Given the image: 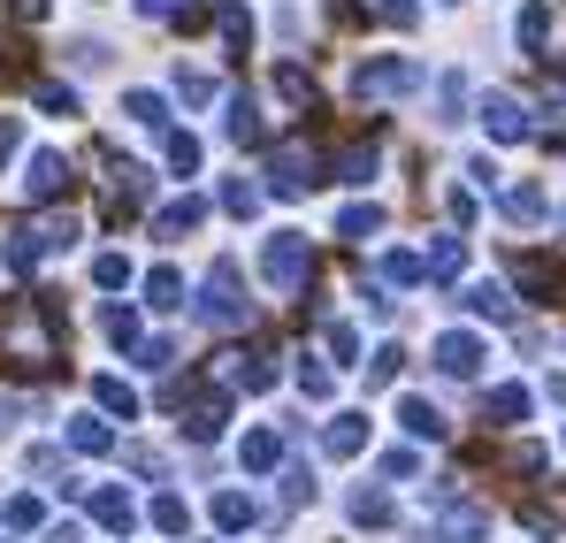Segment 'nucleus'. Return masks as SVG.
<instances>
[{
  "instance_id": "nucleus-1",
  "label": "nucleus",
  "mask_w": 566,
  "mask_h": 543,
  "mask_svg": "<svg viewBox=\"0 0 566 543\" xmlns=\"http://www.w3.org/2000/svg\"><path fill=\"white\" fill-rule=\"evenodd\" d=\"M253 314V299H245V283H238V261L222 253L214 269H207V283H199V322L207 330H238Z\"/></svg>"
},
{
  "instance_id": "nucleus-2",
  "label": "nucleus",
  "mask_w": 566,
  "mask_h": 543,
  "mask_svg": "<svg viewBox=\"0 0 566 543\" xmlns=\"http://www.w3.org/2000/svg\"><path fill=\"white\" fill-rule=\"evenodd\" d=\"M437 543H490V505H474L460 490H437Z\"/></svg>"
},
{
  "instance_id": "nucleus-3",
  "label": "nucleus",
  "mask_w": 566,
  "mask_h": 543,
  "mask_svg": "<svg viewBox=\"0 0 566 543\" xmlns=\"http://www.w3.org/2000/svg\"><path fill=\"white\" fill-rule=\"evenodd\" d=\"M261 275H269L276 291H298V283L314 275V246H306L298 230H276V238L261 246Z\"/></svg>"
},
{
  "instance_id": "nucleus-4",
  "label": "nucleus",
  "mask_w": 566,
  "mask_h": 543,
  "mask_svg": "<svg viewBox=\"0 0 566 543\" xmlns=\"http://www.w3.org/2000/svg\"><path fill=\"white\" fill-rule=\"evenodd\" d=\"M314 184H322V161H314V154H298V146L269 154V191H276V199H306Z\"/></svg>"
},
{
  "instance_id": "nucleus-5",
  "label": "nucleus",
  "mask_w": 566,
  "mask_h": 543,
  "mask_svg": "<svg viewBox=\"0 0 566 543\" xmlns=\"http://www.w3.org/2000/svg\"><path fill=\"white\" fill-rule=\"evenodd\" d=\"M353 85H360V100H390V92H413V85H421V70L382 54V62H360V70H353Z\"/></svg>"
},
{
  "instance_id": "nucleus-6",
  "label": "nucleus",
  "mask_w": 566,
  "mask_h": 543,
  "mask_svg": "<svg viewBox=\"0 0 566 543\" xmlns=\"http://www.w3.org/2000/svg\"><path fill=\"white\" fill-rule=\"evenodd\" d=\"M482 130H490L497 146H521V138H528V107H521L513 92H490V100H482Z\"/></svg>"
},
{
  "instance_id": "nucleus-7",
  "label": "nucleus",
  "mask_w": 566,
  "mask_h": 543,
  "mask_svg": "<svg viewBox=\"0 0 566 543\" xmlns=\"http://www.w3.org/2000/svg\"><path fill=\"white\" fill-rule=\"evenodd\" d=\"M222 429H230V398H222V390H199V398L185 406V437L191 445H214Z\"/></svg>"
},
{
  "instance_id": "nucleus-8",
  "label": "nucleus",
  "mask_w": 566,
  "mask_h": 543,
  "mask_svg": "<svg viewBox=\"0 0 566 543\" xmlns=\"http://www.w3.org/2000/svg\"><path fill=\"white\" fill-rule=\"evenodd\" d=\"M429 361H437V375H474V367L490 361V345L468 337V330H452V337H437V353H429Z\"/></svg>"
},
{
  "instance_id": "nucleus-9",
  "label": "nucleus",
  "mask_w": 566,
  "mask_h": 543,
  "mask_svg": "<svg viewBox=\"0 0 566 543\" xmlns=\"http://www.w3.org/2000/svg\"><path fill=\"white\" fill-rule=\"evenodd\" d=\"M199 222H207V199H199V191H185V199H169V207L154 215V238H161V246H177V238H191V230H199Z\"/></svg>"
},
{
  "instance_id": "nucleus-10",
  "label": "nucleus",
  "mask_w": 566,
  "mask_h": 543,
  "mask_svg": "<svg viewBox=\"0 0 566 543\" xmlns=\"http://www.w3.org/2000/svg\"><path fill=\"white\" fill-rule=\"evenodd\" d=\"M398 429H406V437H421V445H444V437H452V421H444L429 398H398Z\"/></svg>"
},
{
  "instance_id": "nucleus-11",
  "label": "nucleus",
  "mask_w": 566,
  "mask_h": 543,
  "mask_svg": "<svg viewBox=\"0 0 566 543\" xmlns=\"http://www.w3.org/2000/svg\"><path fill=\"white\" fill-rule=\"evenodd\" d=\"M322 452H329V459H353V452H368V414H337V421L322 429Z\"/></svg>"
},
{
  "instance_id": "nucleus-12",
  "label": "nucleus",
  "mask_w": 566,
  "mask_h": 543,
  "mask_svg": "<svg viewBox=\"0 0 566 543\" xmlns=\"http://www.w3.org/2000/svg\"><path fill=\"white\" fill-rule=\"evenodd\" d=\"M93 521L107 536H130L138 529V505H130V490H93Z\"/></svg>"
},
{
  "instance_id": "nucleus-13",
  "label": "nucleus",
  "mask_w": 566,
  "mask_h": 543,
  "mask_svg": "<svg viewBox=\"0 0 566 543\" xmlns=\"http://www.w3.org/2000/svg\"><path fill=\"white\" fill-rule=\"evenodd\" d=\"M23 191H31V199H62V191H70V161H62V154H31Z\"/></svg>"
},
{
  "instance_id": "nucleus-14",
  "label": "nucleus",
  "mask_w": 566,
  "mask_h": 543,
  "mask_svg": "<svg viewBox=\"0 0 566 543\" xmlns=\"http://www.w3.org/2000/svg\"><path fill=\"white\" fill-rule=\"evenodd\" d=\"M421 275H437V283H460V275H468V238H437V246L421 253Z\"/></svg>"
},
{
  "instance_id": "nucleus-15",
  "label": "nucleus",
  "mask_w": 566,
  "mask_h": 543,
  "mask_svg": "<svg viewBox=\"0 0 566 543\" xmlns=\"http://www.w3.org/2000/svg\"><path fill=\"white\" fill-rule=\"evenodd\" d=\"M238 459H245V474H269V467L283 459V429H245Z\"/></svg>"
},
{
  "instance_id": "nucleus-16",
  "label": "nucleus",
  "mask_w": 566,
  "mask_h": 543,
  "mask_svg": "<svg viewBox=\"0 0 566 543\" xmlns=\"http://www.w3.org/2000/svg\"><path fill=\"white\" fill-rule=\"evenodd\" d=\"M70 452H85V459L115 452V429H107L99 414H77V421H70Z\"/></svg>"
},
{
  "instance_id": "nucleus-17",
  "label": "nucleus",
  "mask_w": 566,
  "mask_h": 543,
  "mask_svg": "<svg viewBox=\"0 0 566 543\" xmlns=\"http://www.w3.org/2000/svg\"><path fill=\"white\" fill-rule=\"evenodd\" d=\"M468 314H482V322H513V291H505V283H468Z\"/></svg>"
},
{
  "instance_id": "nucleus-18",
  "label": "nucleus",
  "mask_w": 566,
  "mask_h": 543,
  "mask_svg": "<svg viewBox=\"0 0 566 543\" xmlns=\"http://www.w3.org/2000/svg\"><path fill=\"white\" fill-rule=\"evenodd\" d=\"M544 215H552L544 184H513V191H505V222H544Z\"/></svg>"
},
{
  "instance_id": "nucleus-19",
  "label": "nucleus",
  "mask_w": 566,
  "mask_h": 543,
  "mask_svg": "<svg viewBox=\"0 0 566 543\" xmlns=\"http://www.w3.org/2000/svg\"><path fill=\"white\" fill-rule=\"evenodd\" d=\"M513 421H528V390L521 383H497L490 390V429H513Z\"/></svg>"
},
{
  "instance_id": "nucleus-20",
  "label": "nucleus",
  "mask_w": 566,
  "mask_h": 543,
  "mask_svg": "<svg viewBox=\"0 0 566 543\" xmlns=\"http://www.w3.org/2000/svg\"><path fill=\"white\" fill-rule=\"evenodd\" d=\"M322 177H337V184H376V146H353V154H337Z\"/></svg>"
},
{
  "instance_id": "nucleus-21",
  "label": "nucleus",
  "mask_w": 566,
  "mask_h": 543,
  "mask_svg": "<svg viewBox=\"0 0 566 543\" xmlns=\"http://www.w3.org/2000/svg\"><path fill=\"white\" fill-rule=\"evenodd\" d=\"M123 115H130L138 130H161V123H169V100H161V92H123Z\"/></svg>"
},
{
  "instance_id": "nucleus-22",
  "label": "nucleus",
  "mask_w": 566,
  "mask_h": 543,
  "mask_svg": "<svg viewBox=\"0 0 566 543\" xmlns=\"http://www.w3.org/2000/svg\"><path fill=\"white\" fill-rule=\"evenodd\" d=\"M214 529H222V536L253 529V498H245V490H222V498H214Z\"/></svg>"
},
{
  "instance_id": "nucleus-23",
  "label": "nucleus",
  "mask_w": 566,
  "mask_h": 543,
  "mask_svg": "<svg viewBox=\"0 0 566 543\" xmlns=\"http://www.w3.org/2000/svg\"><path fill=\"white\" fill-rule=\"evenodd\" d=\"M93 398L107 406V414H123V421H138V390H130L123 375H99V383H93Z\"/></svg>"
},
{
  "instance_id": "nucleus-24",
  "label": "nucleus",
  "mask_w": 566,
  "mask_h": 543,
  "mask_svg": "<svg viewBox=\"0 0 566 543\" xmlns=\"http://www.w3.org/2000/svg\"><path fill=\"white\" fill-rule=\"evenodd\" d=\"M146 306L177 314V306H185V275H177V269H154V275H146Z\"/></svg>"
},
{
  "instance_id": "nucleus-25",
  "label": "nucleus",
  "mask_w": 566,
  "mask_h": 543,
  "mask_svg": "<svg viewBox=\"0 0 566 543\" xmlns=\"http://www.w3.org/2000/svg\"><path fill=\"white\" fill-rule=\"evenodd\" d=\"M230 138H238V146H261V138H269V130H261V107H253L245 92L230 100Z\"/></svg>"
},
{
  "instance_id": "nucleus-26",
  "label": "nucleus",
  "mask_w": 566,
  "mask_h": 543,
  "mask_svg": "<svg viewBox=\"0 0 566 543\" xmlns=\"http://www.w3.org/2000/svg\"><path fill=\"white\" fill-rule=\"evenodd\" d=\"M376 230H382V207H345L337 215V238H353V246H368Z\"/></svg>"
},
{
  "instance_id": "nucleus-27",
  "label": "nucleus",
  "mask_w": 566,
  "mask_h": 543,
  "mask_svg": "<svg viewBox=\"0 0 566 543\" xmlns=\"http://www.w3.org/2000/svg\"><path fill=\"white\" fill-rule=\"evenodd\" d=\"M154 529H161V536H185V529H191V505L177 498V490H161V498H154Z\"/></svg>"
},
{
  "instance_id": "nucleus-28",
  "label": "nucleus",
  "mask_w": 566,
  "mask_h": 543,
  "mask_svg": "<svg viewBox=\"0 0 566 543\" xmlns=\"http://www.w3.org/2000/svg\"><path fill=\"white\" fill-rule=\"evenodd\" d=\"M214 23H222V39H230V46H253V15H245L238 0H222V8H214Z\"/></svg>"
},
{
  "instance_id": "nucleus-29",
  "label": "nucleus",
  "mask_w": 566,
  "mask_h": 543,
  "mask_svg": "<svg viewBox=\"0 0 566 543\" xmlns=\"http://www.w3.org/2000/svg\"><path fill=\"white\" fill-rule=\"evenodd\" d=\"M276 92L291 100V107H314V77H306L298 62H283V70H276Z\"/></svg>"
},
{
  "instance_id": "nucleus-30",
  "label": "nucleus",
  "mask_w": 566,
  "mask_h": 543,
  "mask_svg": "<svg viewBox=\"0 0 566 543\" xmlns=\"http://www.w3.org/2000/svg\"><path fill=\"white\" fill-rule=\"evenodd\" d=\"M353 521H360V529H390V498H382V490H360V498H353Z\"/></svg>"
},
{
  "instance_id": "nucleus-31",
  "label": "nucleus",
  "mask_w": 566,
  "mask_h": 543,
  "mask_svg": "<svg viewBox=\"0 0 566 543\" xmlns=\"http://www.w3.org/2000/svg\"><path fill=\"white\" fill-rule=\"evenodd\" d=\"M544 31H552V8H544V0H528V8H521V46L536 54V46H544Z\"/></svg>"
},
{
  "instance_id": "nucleus-32",
  "label": "nucleus",
  "mask_w": 566,
  "mask_h": 543,
  "mask_svg": "<svg viewBox=\"0 0 566 543\" xmlns=\"http://www.w3.org/2000/svg\"><path fill=\"white\" fill-rule=\"evenodd\" d=\"M222 207H230V215H261V184L230 177V184H222Z\"/></svg>"
},
{
  "instance_id": "nucleus-33",
  "label": "nucleus",
  "mask_w": 566,
  "mask_h": 543,
  "mask_svg": "<svg viewBox=\"0 0 566 543\" xmlns=\"http://www.w3.org/2000/svg\"><path fill=\"white\" fill-rule=\"evenodd\" d=\"M437 123H460V107H468V77H437Z\"/></svg>"
},
{
  "instance_id": "nucleus-34",
  "label": "nucleus",
  "mask_w": 566,
  "mask_h": 543,
  "mask_svg": "<svg viewBox=\"0 0 566 543\" xmlns=\"http://www.w3.org/2000/svg\"><path fill=\"white\" fill-rule=\"evenodd\" d=\"M269 383H276V367H269V361H238V367H230V390H269Z\"/></svg>"
},
{
  "instance_id": "nucleus-35",
  "label": "nucleus",
  "mask_w": 566,
  "mask_h": 543,
  "mask_svg": "<svg viewBox=\"0 0 566 543\" xmlns=\"http://www.w3.org/2000/svg\"><path fill=\"white\" fill-rule=\"evenodd\" d=\"M521 291H528V299H544V291H559V275H552V261H521Z\"/></svg>"
},
{
  "instance_id": "nucleus-36",
  "label": "nucleus",
  "mask_w": 566,
  "mask_h": 543,
  "mask_svg": "<svg viewBox=\"0 0 566 543\" xmlns=\"http://www.w3.org/2000/svg\"><path fill=\"white\" fill-rule=\"evenodd\" d=\"M169 169H177V177H199V138H191V130L169 138Z\"/></svg>"
},
{
  "instance_id": "nucleus-37",
  "label": "nucleus",
  "mask_w": 566,
  "mask_h": 543,
  "mask_svg": "<svg viewBox=\"0 0 566 543\" xmlns=\"http://www.w3.org/2000/svg\"><path fill=\"white\" fill-rule=\"evenodd\" d=\"M376 269L390 275V283H429V275H421V253H382Z\"/></svg>"
},
{
  "instance_id": "nucleus-38",
  "label": "nucleus",
  "mask_w": 566,
  "mask_h": 543,
  "mask_svg": "<svg viewBox=\"0 0 566 543\" xmlns=\"http://www.w3.org/2000/svg\"><path fill=\"white\" fill-rule=\"evenodd\" d=\"M99 330H107L115 345H138V314H130V306H107V314H99Z\"/></svg>"
},
{
  "instance_id": "nucleus-39",
  "label": "nucleus",
  "mask_w": 566,
  "mask_h": 543,
  "mask_svg": "<svg viewBox=\"0 0 566 543\" xmlns=\"http://www.w3.org/2000/svg\"><path fill=\"white\" fill-rule=\"evenodd\" d=\"M93 283H99V291H123V283H130V261H123V253H99V261H93Z\"/></svg>"
},
{
  "instance_id": "nucleus-40",
  "label": "nucleus",
  "mask_w": 566,
  "mask_h": 543,
  "mask_svg": "<svg viewBox=\"0 0 566 543\" xmlns=\"http://www.w3.org/2000/svg\"><path fill=\"white\" fill-rule=\"evenodd\" d=\"M398 367H406V353H398V345H382L376 361H368V390H382V383H398Z\"/></svg>"
},
{
  "instance_id": "nucleus-41",
  "label": "nucleus",
  "mask_w": 566,
  "mask_h": 543,
  "mask_svg": "<svg viewBox=\"0 0 566 543\" xmlns=\"http://www.w3.org/2000/svg\"><path fill=\"white\" fill-rule=\"evenodd\" d=\"M177 92H185V107H207V100H214V77H207V70H185Z\"/></svg>"
},
{
  "instance_id": "nucleus-42",
  "label": "nucleus",
  "mask_w": 566,
  "mask_h": 543,
  "mask_svg": "<svg viewBox=\"0 0 566 543\" xmlns=\"http://www.w3.org/2000/svg\"><path fill=\"white\" fill-rule=\"evenodd\" d=\"M329 361H337V367H360V337H353V330H345V322H337V330H329Z\"/></svg>"
},
{
  "instance_id": "nucleus-43",
  "label": "nucleus",
  "mask_w": 566,
  "mask_h": 543,
  "mask_svg": "<svg viewBox=\"0 0 566 543\" xmlns=\"http://www.w3.org/2000/svg\"><path fill=\"white\" fill-rule=\"evenodd\" d=\"M0 521H8V529H39V498H8Z\"/></svg>"
},
{
  "instance_id": "nucleus-44",
  "label": "nucleus",
  "mask_w": 566,
  "mask_h": 543,
  "mask_svg": "<svg viewBox=\"0 0 566 543\" xmlns=\"http://www.w3.org/2000/svg\"><path fill=\"white\" fill-rule=\"evenodd\" d=\"M23 154V115H0V169Z\"/></svg>"
},
{
  "instance_id": "nucleus-45",
  "label": "nucleus",
  "mask_w": 566,
  "mask_h": 543,
  "mask_svg": "<svg viewBox=\"0 0 566 543\" xmlns=\"http://www.w3.org/2000/svg\"><path fill=\"white\" fill-rule=\"evenodd\" d=\"M39 107H46V115H77V92L70 85H39Z\"/></svg>"
},
{
  "instance_id": "nucleus-46",
  "label": "nucleus",
  "mask_w": 566,
  "mask_h": 543,
  "mask_svg": "<svg viewBox=\"0 0 566 543\" xmlns=\"http://www.w3.org/2000/svg\"><path fill=\"white\" fill-rule=\"evenodd\" d=\"M382 474H390V482H413V474H421V459H413V452H390V459H382Z\"/></svg>"
},
{
  "instance_id": "nucleus-47",
  "label": "nucleus",
  "mask_w": 566,
  "mask_h": 543,
  "mask_svg": "<svg viewBox=\"0 0 566 543\" xmlns=\"http://www.w3.org/2000/svg\"><path fill=\"white\" fill-rule=\"evenodd\" d=\"M177 361V345H169V337H154V345H138V367H169Z\"/></svg>"
},
{
  "instance_id": "nucleus-48",
  "label": "nucleus",
  "mask_w": 566,
  "mask_h": 543,
  "mask_svg": "<svg viewBox=\"0 0 566 543\" xmlns=\"http://www.w3.org/2000/svg\"><path fill=\"white\" fill-rule=\"evenodd\" d=\"M298 390L306 398H329V367H298Z\"/></svg>"
},
{
  "instance_id": "nucleus-49",
  "label": "nucleus",
  "mask_w": 566,
  "mask_h": 543,
  "mask_svg": "<svg viewBox=\"0 0 566 543\" xmlns=\"http://www.w3.org/2000/svg\"><path fill=\"white\" fill-rule=\"evenodd\" d=\"M283 498H291V505H298V498H314V474H306V467H291V474H283Z\"/></svg>"
},
{
  "instance_id": "nucleus-50",
  "label": "nucleus",
  "mask_w": 566,
  "mask_h": 543,
  "mask_svg": "<svg viewBox=\"0 0 566 543\" xmlns=\"http://www.w3.org/2000/svg\"><path fill=\"white\" fill-rule=\"evenodd\" d=\"M382 8V23H398V31H406V23H413V15H421V8H413V0H376Z\"/></svg>"
},
{
  "instance_id": "nucleus-51",
  "label": "nucleus",
  "mask_w": 566,
  "mask_h": 543,
  "mask_svg": "<svg viewBox=\"0 0 566 543\" xmlns=\"http://www.w3.org/2000/svg\"><path fill=\"white\" fill-rule=\"evenodd\" d=\"M468 177H474V191H497V161H482V154H474Z\"/></svg>"
},
{
  "instance_id": "nucleus-52",
  "label": "nucleus",
  "mask_w": 566,
  "mask_h": 543,
  "mask_svg": "<svg viewBox=\"0 0 566 543\" xmlns=\"http://www.w3.org/2000/svg\"><path fill=\"white\" fill-rule=\"evenodd\" d=\"M191 0H138V15H185Z\"/></svg>"
},
{
  "instance_id": "nucleus-53",
  "label": "nucleus",
  "mask_w": 566,
  "mask_h": 543,
  "mask_svg": "<svg viewBox=\"0 0 566 543\" xmlns=\"http://www.w3.org/2000/svg\"><path fill=\"white\" fill-rule=\"evenodd\" d=\"M46 543H85V529H77V521H54V529H46Z\"/></svg>"
},
{
  "instance_id": "nucleus-54",
  "label": "nucleus",
  "mask_w": 566,
  "mask_h": 543,
  "mask_svg": "<svg viewBox=\"0 0 566 543\" xmlns=\"http://www.w3.org/2000/svg\"><path fill=\"white\" fill-rule=\"evenodd\" d=\"M15 15H23V23H39V15H46V0H15Z\"/></svg>"
},
{
  "instance_id": "nucleus-55",
  "label": "nucleus",
  "mask_w": 566,
  "mask_h": 543,
  "mask_svg": "<svg viewBox=\"0 0 566 543\" xmlns=\"http://www.w3.org/2000/svg\"><path fill=\"white\" fill-rule=\"evenodd\" d=\"M8 421H15V398H0V429H8Z\"/></svg>"
},
{
  "instance_id": "nucleus-56",
  "label": "nucleus",
  "mask_w": 566,
  "mask_h": 543,
  "mask_svg": "<svg viewBox=\"0 0 566 543\" xmlns=\"http://www.w3.org/2000/svg\"><path fill=\"white\" fill-rule=\"evenodd\" d=\"M552 70H559V85H566V54H559V62H552Z\"/></svg>"
},
{
  "instance_id": "nucleus-57",
  "label": "nucleus",
  "mask_w": 566,
  "mask_h": 543,
  "mask_svg": "<svg viewBox=\"0 0 566 543\" xmlns=\"http://www.w3.org/2000/svg\"><path fill=\"white\" fill-rule=\"evenodd\" d=\"M452 8H460V0H452Z\"/></svg>"
}]
</instances>
